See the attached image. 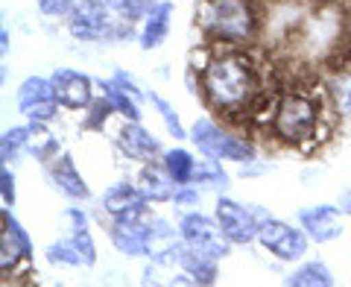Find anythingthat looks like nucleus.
I'll use <instances>...</instances> for the list:
<instances>
[{"mask_svg":"<svg viewBox=\"0 0 351 287\" xmlns=\"http://www.w3.org/2000/svg\"><path fill=\"white\" fill-rule=\"evenodd\" d=\"M199 85L208 106L228 117L249 115L255 97L261 94L258 68L249 53H243L240 47L211 53L205 68L199 71Z\"/></svg>","mask_w":351,"mask_h":287,"instance_id":"f257e3e1","label":"nucleus"},{"mask_svg":"<svg viewBox=\"0 0 351 287\" xmlns=\"http://www.w3.org/2000/svg\"><path fill=\"white\" fill-rule=\"evenodd\" d=\"M196 21L208 38L228 47H246L261 30V15L252 0H202Z\"/></svg>","mask_w":351,"mask_h":287,"instance_id":"f03ea898","label":"nucleus"},{"mask_svg":"<svg viewBox=\"0 0 351 287\" xmlns=\"http://www.w3.org/2000/svg\"><path fill=\"white\" fill-rule=\"evenodd\" d=\"M319 124H322V108L313 94H307V91L278 94L276 115H272L269 126H272V135L281 144H290V147L311 144L319 135Z\"/></svg>","mask_w":351,"mask_h":287,"instance_id":"7ed1b4c3","label":"nucleus"},{"mask_svg":"<svg viewBox=\"0 0 351 287\" xmlns=\"http://www.w3.org/2000/svg\"><path fill=\"white\" fill-rule=\"evenodd\" d=\"M199 152L211 159H219V161H255V144L249 138H240V135H232L226 132L223 126H217L214 120L208 117H199L196 124L191 126V135H188Z\"/></svg>","mask_w":351,"mask_h":287,"instance_id":"20e7f679","label":"nucleus"},{"mask_svg":"<svg viewBox=\"0 0 351 287\" xmlns=\"http://www.w3.org/2000/svg\"><path fill=\"white\" fill-rule=\"evenodd\" d=\"M258 244L278 261H302L307 255V246H311V235L304 229L284 223V220L263 217L258 229Z\"/></svg>","mask_w":351,"mask_h":287,"instance_id":"39448f33","label":"nucleus"},{"mask_svg":"<svg viewBox=\"0 0 351 287\" xmlns=\"http://www.w3.org/2000/svg\"><path fill=\"white\" fill-rule=\"evenodd\" d=\"M114 9L106 0H80L68 15V32L76 41H103L114 36Z\"/></svg>","mask_w":351,"mask_h":287,"instance_id":"423d86ee","label":"nucleus"},{"mask_svg":"<svg viewBox=\"0 0 351 287\" xmlns=\"http://www.w3.org/2000/svg\"><path fill=\"white\" fill-rule=\"evenodd\" d=\"M179 235H182V240L191 249L202 252V255L214 258V261L226 258L228 249H232V240L223 235V229H219L217 217L211 220V217H205L199 211H188V214L179 220Z\"/></svg>","mask_w":351,"mask_h":287,"instance_id":"0eeeda50","label":"nucleus"},{"mask_svg":"<svg viewBox=\"0 0 351 287\" xmlns=\"http://www.w3.org/2000/svg\"><path fill=\"white\" fill-rule=\"evenodd\" d=\"M59 97L53 80H44V76H27L18 88V112L24 115L29 124H50L59 112Z\"/></svg>","mask_w":351,"mask_h":287,"instance_id":"6e6552de","label":"nucleus"},{"mask_svg":"<svg viewBox=\"0 0 351 287\" xmlns=\"http://www.w3.org/2000/svg\"><path fill=\"white\" fill-rule=\"evenodd\" d=\"M214 217H217L219 229H223V235L237 246H246V244H252V240H258V229L263 223V220H258V214L252 211V208L228 200V196H219L217 200Z\"/></svg>","mask_w":351,"mask_h":287,"instance_id":"1a4fd4ad","label":"nucleus"},{"mask_svg":"<svg viewBox=\"0 0 351 287\" xmlns=\"http://www.w3.org/2000/svg\"><path fill=\"white\" fill-rule=\"evenodd\" d=\"M0 223H3V231H0V267H3V279H9V275L18 273L21 264H29L32 244H29L24 226L9 211V205L0 214Z\"/></svg>","mask_w":351,"mask_h":287,"instance_id":"9d476101","label":"nucleus"},{"mask_svg":"<svg viewBox=\"0 0 351 287\" xmlns=\"http://www.w3.org/2000/svg\"><path fill=\"white\" fill-rule=\"evenodd\" d=\"M53 80V88H56V97L64 108H88L94 103V82L91 76L82 73V71H73V68H59L56 73L50 76Z\"/></svg>","mask_w":351,"mask_h":287,"instance_id":"9b49d317","label":"nucleus"},{"mask_svg":"<svg viewBox=\"0 0 351 287\" xmlns=\"http://www.w3.org/2000/svg\"><path fill=\"white\" fill-rule=\"evenodd\" d=\"M103 208L112 220H144L149 214V200L138 191V185H112L103 194Z\"/></svg>","mask_w":351,"mask_h":287,"instance_id":"f8f14e48","label":"nucleus"},{"mask_svg":"<svg viewBox=\"0 0 351 287\" xmlns=\"http://www.w3.org/2000/svg\"><path fill=\"white\" fill-rule=\"evenodd\" d=\"M299 223L302 229L311 235L316 244H331L343 235V223H339V208L334 205H311L299 211Z\"/></svg>","mask_w":351,"mask_h":287,"instance_id":"ddd939ff","label":"nucleus"},{"mask_svg":"<svg viewBox=\"0 0 351 287\" xmlns=\"http://www.w3.org/2000/svg\"><path fill=\"white\" fill-rule=\"evenodd\" d=\"M108 235L123 255H149V223L144 220H114Z\"/></svg>","mask_w":351,"mask_h":287,"instance_id":"4468645a","label":"nucleus"},{"mask_svg":"<svg viewBox=\"0 0 351 287\" xmlns=\"http://www.w3.org/2000/svg\"><path fill=\"white\" fill-rule=\"evenodd\" d=\"M135 185L149 203H170L176 191H179V185H176V179L167 173V168L156 164V161H147L144 168H141Z\"/></svg>","mask_w":351,"mask_h":287,"instance_id":"2eb2a0df","label":"nucleus"},{"mask_svg":"<svg viewBox=\"0 0 351 287\" xmlns=\"http://www.w3.org/2000/svg\"><path fill=\"white\" fill-rule=\"evenodd\" d=\"M117 144H120V150L135 161H156V156L161 152L158 138L152 135V132H147L138 120H132V124H126L123 129H120Z\"/></svg>","mask_w":351,"mask_h":287,"instance_id":"dca6fc26","label":"nucleus"},{"mask_svg":"<svg viewBox=\"0 0 351 287\" xmlns=\"http://www.w3.org/2000/svg\"><path fill=\"white\" fill-rule=\"evenodd\" d=\"M62 223H64V231H68V238L71 244L76 246V252L82 255V264L85 267H94L97 264V246H94V238H91V231H88V220L85 214L80 211V208H68L62 217Z\"/></svg>","mask_w":351,"mask_h":287,"instance_id":"f3484780","label":"nucleus"},{"mask_svg":"<svg viewBox=\"0 0 351 287\" xmlns=\"http://www.w3.org/2000/svg\"><path fill=\"white\" fill-rule=\"evenodd\" d=\"M173 261L191 275L193 284H214V282H217V261L208 258V255H202V252L191 249L188 244H184V240L173 249Z\"/></svg>","mask_w":351,"mask_h":287,"instance_id":"a211bd4d","label":"nucleus"},{"mask_svg":"<svg viewBox=\"0 0 351 287\" xmlns=\"http://www.w3.org/2000/svg\"><path fill=\"white\" fill-rule=\"evenodd\" d=\"M170 18H173V3L170 0H161L147 12L144 18V30H141V47L144 50H152L167 38L170 32Z\"/></svg>","mask_w":351,"mask_h":287,"instance_id":"6ab92c4d","label":"nucleus"},{"mask_svg":"<svg viewBox=\"0 0 351 287\" xmlns=\"http://www.w3.org/2000/svg\"><path fill=\"white\" fill-rule=\"evenodd\" d=\"M53 182H56V187L62 194H68L71 200H88L91 196V191H88L85 179L80 176V170H76V164L71 156H62V159H53Z\"/></svg>","mask_w":351,"mask_h":287,"instance_id":"aec40b11","label":"nucleus"},{"mask_svg":"<svg viewBox=\"0 0 351 287\" xmlns=\"http://www.w3.org/2000/svg\"><path fill=\"white\" fill-rule=\"evenodd\" d=\"M284 284L287 287H334L337 279H334V273L328 270V264L325 261H304L302 267H295L287 279H284Z\"/></svg>","mask_w":351,"mask_h":287,"instance_id":"412c9836","label":"nucleus"},{"mask_svg":"<svg viewBox=\"0 0 351 287\" xmlns=\"http://www.w3.org/2000/svg\"><path fill=\"white\" fill-rule=\"evenodd\" d=\"M161 164L167 168V173L176 179V185H193V176H196V159L191 156L188 150L182 147H173L167 152H161Z\"/></svg>","mask_w":351,"mask_h":287,"instance_id":"4be33fe9","label":"nucleus"},{"mask_svg":"<svg viewBox=\"0 0 351 287\" xmlns=\"http://www.w3.org/2000/svg\"><path fill=\"white\" fill-rule=\"evenodd\" d=\"M100 85H103L106 97H108V100H112L114 112H120V115H123L126 120H141V103H138L135 97H132V94L126 91L123 85H120V82L114 80V76H112V80H103Z\"/></svg>","mask_w":351,"mask_h":287,"instance_id":"5701e85b","label":"nucleus"},{"mask_svg":"<svg viewBox=\"0 0 351 287\" xmlns=\"http://www.w3.org/2000/svg\"><path fill=\"white\" fill-rule=\"evenodd\" d=\"M59 144L47 132V124H29V156H36L38 161H53Z\"/></svg>","mask_w":351,"mask_h":287,"instance_id":"b1692460","label":"nucleus"},{"mask_svg":"<svg viewBox=\"0 0 351 287\" xmlns=\"http://www.w3.org/2000/svg\"><path fill=\"white\" fill-rule=\"evenodd\" d=\"M0 152H3V164L18 161L24 152H29V126L9 129L3 135V141H0Z\"/></svg>","mask_w":351,"mask_h":287,"instance_id":"393cba45","label":"nucleus"},{"mask_svg":"<svg viewBox=\"0 0 351 287\" xmlns=\"http://www.w3.org/2000/svg\"><path fill=\"white\" fill-rule=\"evenodd\" d=\"M193 185H211V187H219V185H228V176L226 170L219 168V159H211L205 156L202 161H196V176H193Z\"/></svg>","mask_w":351,"mask_h":287,"instance_id":"a878e982","label":"nucleus"},{"mask_svg":"<svg viewBox=\"0 0 351 287\" xmlns=\"http://www.w3.org/2000/svg\"><path fill=\"white\" fill-rule=\"evenodd\" d=\"M149 100H152V106L158 108V115H161V120H164V126H167V132H170L176 141L191 135V132H184L182 120H179V112H176V106H170V103L164 100V97H158V94H149Z\"/></svg>","mask_w":351,"mask_h":287,"instance_id":"bb28decb","label":"nucleus"},{"mask_svg":"<svg viewBox=\"0 0 351 287\" xmlns=\"http://www.w3.org/2000/svg\"><path fill=\"white\" fill-rule=\"evenodd\" d=\"M331 97H334V106L343 117H351V73H339L337 80L331 82Z\"/></svg>","mask_w":351,"mask_h":287,"instance_id":"cd10ccee","label":"nucleus"},{"mask_svg":"<svg viewBox=\"0 0 351 287\" xmlns=\"http://www.w3.org/2000/svg\"><path fill=\"white\" fill-rule=\"evenodd\" d=\"M108 6L114 9V12L123 18V21H138V18H147V12L156 3L152 0H106Z\"/></svg>","mask_w":351,"mask_h":287,"instance_id":"c85d7f7f","label":"nucleus"},{"mask_svg":"<svg viewBox=\"0 0 351 287\" xmlns=\"http://www.w3.org/2000/svg\"><path fill=\"white\" fill-rule=\"evenodd\" d=\"M47 258H50L53 264H68V267H85V264H82V255L76 252V246L71 244L68 238L59 240V244H53V246L47 249Z\"/></svg>","mask_w":351,"mask_h":287,"instance_id":"c756f323","label":"nucleus"},{"mask_svg":"<svg viewBox=\"0 0 351 287\" xmlns=\"http://www.w3.org/2000/svg\"><path fill=\"white\" fill-rule=\"evenodd\" d=\"M76 3L80 0H36V6H38V12L41 15H47V18H64V15H71Z\"/></svg>","mask_w":351,"mask_h":287,"instance_id":"7c9ffc66","label":"nucleus"},{"mask_svg":"<svg viewBox=\"0 0 351 287\" xmlns=\"http://www.w3.org/2000/svg\"><path fill=\"white\" fill-rule=\"evenodd\" d=\"M88 112H91V117L85 120V129H97V126H103V120H108V115L114 112V106L103 94V100H94L91 106H88Z\"/></svg>","mask_w":351,"mask_h":287,"instance_id":"2f4dec72","label":"nucleus"},{"mask_svg":"<svg viewBox=\"0 0 351 287\" xmlns=\"http://www.w3.org/2000/svg\"><path fill=\"white\" fill-rule=\"evenodd\" d=\"M0 194H3V205H15V176L9 164L0 168Z\"/></svg>","mask_w":351,"mask_h":287,"instance_id":"473e14b6","label":"nucleus"},{"mask_svg":"<svg viewBox=\"0 0 351 287\" xmlns=\"http://www.w3.org/2000/svg\"><path fill=\"white\" fill-rule=\"evenodd\" d=\"M173 203L179 208H193V205H199V191H196L193 185H182L179 191H176Z\"/></svg>","mask_w":351,"mask_h":287,"instance_id":"72a5a7b5","label":"nucleus"},{"mask_svg":"<svg viewBox=\"0 0 351 287\" xmlns=\"http://www.w3.org/2000/svg\"><path fill=\"white\" fill-rule=\"evenodd\" d=\"M339 211L351 214V191H346V196H343V200H339Z\"/></svg>","mask_w":351,"mask_h":287,"instance_id":"f704fd0d","label":"nucleus"},{"mask_svg":"<svg viewBox=\"0 0 351 287\" xmlns=\"http://www.w3.org/2000/svg\"><path fill=\"white\" fill-rule=\"evenodd\" d=\"M0 41H3V44H0V50L6 53V50H9V30H6V27L0 30Z\"/></svg>","mask_w":351,"mask_h":287,"instance_id":"c9c22d12","label":"nucleus"}]
</instances>
